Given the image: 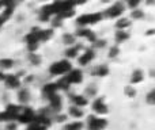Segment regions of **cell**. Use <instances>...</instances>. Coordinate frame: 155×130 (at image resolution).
I'll list each match as a JSON object with an SVG mask.
<instances>
[{
	"mask_svg": "<svg viewBox=\"0 0 155 130\" xmlns=\"http://www.w3.org/2000/svg\"><path fill=\"white\" fill-rule=\"evenodd\" d=\"M72 69L71 66V62L68 60H61V61H57V62H53L49 68V72L54 76H60V75H67L68 72Z\"/></svg>",
	"mask_w": 155,
	"mask_h": 130,
	"instance_id": "cell-1",
	"label": "cell"
},
{
	"mask_svg": "<svg viewBox=\"0 0 155 130\" xmlns=\"http://www.w3.org/2000/svg\"><path fill=\"white\" fill-rule=\"evenodd\" d=\"M102 19V14L101 12H95V14H86V15H82L78 18L76 23L79 24V26L84 27L87 26V24H94L97 23V22H99Z\"/></svg>",
	"mask_w": 155,
	"mask_h": 130,
	"instance_id": "cell-2",
	"label": "cell"
},
{
	"mask_svg": "<svg viewBox=\"0 0 155 130\" xmlns=\"http://www.w3.org/2000/svg\"><path fill=\"white\" fill-rule=\"evenodd\" d=\"M87 125H88V130H104L107 126V121L105 118L90 115L87 119Z\"/></svg>",
	"mask_w": 155,
	"mask_h": 130,
	"instance_id": "cell-3",
	"label": "cell"
},
{
	"mask_svg": "<svg viewBox=\"0 0 155 130\" xmlns=\"http://www.w3.org/2000/svg\"><path fill=\"white\" fill-rule=\"evenodd\" d=\"M63 79H64L70 85L71 84H79V83H82V80H83V73L80 69H71V71L67 73V76H64Z\"/></svg>",
	"mask_w": 155,
	"mask_h": 130,
	"instance_id": "cell-4",
	"label": "cell"
},
{
	"mask_svg": "<svg viewBox=\"0 0 155 130\" xmlns=\"http://www.w3.org/2000/svg\"><path fill=\"white\" fill-rule=\"evenodd\" d=\"M35 118V113L31 109L26 107V109H22L21 113H19L18 118L16 119L19 121V123H31Z\"/></svg>",
	"mask_w": 155,
	"mask_h": 130,
	"instance_id": "cell-5",
	"label": "cell"
},
{
	"mask_svg": "<svg viewBox=\"0 0 155 130\" xmlns=\"http://www.w3.org/2000/svg\"><path fill=\"white\" fill-rule=\"evenodd\" d=\"M93 110H94V113L98 115H104L109 111V110H107V104L105 103L104 98H97L93 102Z\"/></svg>",
	"mask_w": 155,
	"mask_h": 130,
	"instance_id": "cell-6",
	"label": "cell"
},
{
	"mask_svg": "<svg viewBox=\"0 0 155 130\" xmlns=\"http://www.w3.org/2000/svg\"><path fill=\"white\" fill-rule=\"evenodd\" d=\"M123 12H124L123 3H116V4H113L110 8H107L105 15H106L107 18H117V16L123 15Z\"/></svg>",
	"mask_w": 155,
	"mask_h": 130,
	"instance_id": "cell-7",
	"label": "cell"
},
{
	"mask_svg": "<svg viewBox=\"0 0 155 130\" xmlns=\"http://www.w3.org/2000/svg\"><path fill=\"white\" fill-rule=\"evenodd\" d=\"M94 57H95V53H94V50H91V49H87L84 53L79 56L78 61H79L80 65H87V64H90V62L93 61Z\"/></svg>",
	"mask_w": 155,
	"mask_h": 130,
	"instance_id": "cell-8",
	"label": "cell"
},
{
	"mask_svg": "<svg viewBox=\"0 0 155 130\" xmlns=\"http://www.w3.org/2000/svg\"><path fill=\"white\" fill-rule=\"evenodd\" d=\"M4 83L8 88H18L21 87V80H19L18 76L15 75H5V79H4Z\"/></svg>",
	"mask_w": 155,
	"mask_h": 130,
	"instance_id": "cell-9",
	"label": "cell"
},
{
	"mask_svg": "<svg viewBox=\"0 0 155 130\" xmlns=\"http://www.w3.org/2000/svg\"><path fill=\"white\" fill-rule=\"evenodd\" d=\"M57 91H59V88H57L56 83H51V84H46L45 87H44V94L46 95V98H51V96L56 95Z\"/></svg>",
	"mask_w": 155,
	"mask_h": 130,
	"instance_id": "cell-10",
	"label": "cell"
},
{
	"mask_svg": "<svg viewBox=\"0 0 155 130\" xmlns=\"http://www.w3.org/2000/svg\"><path fill=\"white\" fill-rule=\"evenodd\" d=\"M71 99H72L74 106L79 107V109H82V107H84L86 104H87V99H86V96H83V95H74Z\"/></svg>",
	"mask_w": 155,
	"mask_h": 130,
	"instance_id": "cell-11",
	"label": "cell"
},
{
	"mask_svg": "<svg viewBox=\"0 0 155 130\" xmlns=\"http://www.w3.org/2000/svg\"><path fill=\"white\" fill-rule=\"evenodd\" d=\"M49 103H51V107L53 110H60L61 109V104H63V100H61V98H60L59 95H53V96H51L49 98Z\"/></svg>",
	"mask_w": 155,
	"mask_h": 130,
	"instance_id": "cell-12",
	"label": "cell"
},
{
	"mask_svg": "<svg viewBox=\"0 0 155 130\" xmlns=\"http://www.w3.org/2000/svg\"><path fill=\"white\" fill-rule=\"evenodd\" d=\"M82 49V46L79 45H75V46H70V48L65 50V56L68 57V59H75V57L79 54V50Z\"/></svg>",
	"mask_w": 155,
	"mask_h": 130,
	"instance_id": "cell-13",
	"label": "cell"
},
{
	"mask_svg": "<svg viewBox=\"0 0 155 130\" xmlns=\"http://www.w3.org/2000/svg\"><path fill=\"white\" fill-rule=\"evenodd\" d=\"M143 79H144V73L140 69H136V71H134V73L131 76V83L132 84H137V83L143 81Z\"/></svg>",
	"mask_w": 155,
	"mask_h": 130,
	"instance_id": "cell-14",
	"label": "cell"
},
{
	"mask_svg": "<svg viewBox=\"0 0 155 130\" xmlns=\"http://www.w3.org/2000/svg\"><path fill=\"white\" fill-rule=\"evenodd\" d=\"M128 38H129V34L125 30H118V31L116 33V42H118V43L125 42Z\"/></svg>",
	"mask_w": 155,
	"mask_h": 130,
	"instance_id": "cell-15",
	"label": "cell"
},
{
	"mask_svg": "<svg viewBox=\"0 0 155 130\" xmlns=\"http://www.w3.org/2000/svg\"><path fill=\"white\" fill-rule=\"evenodd\" d=\"M107 73H109V68H107L106 65H98L97 69L94 71V75H95V76H99V77L107 76Z\"/></svg>",
	"mask_w": 155,
	"mask_h": 130,
	"instance_id": "cell-16",
	"label": "cell"
},
{
	"mask_svg": "<svg viewBox=\"0 0 155 130\" xmlns=\"http://www.w3.org/2000/svg\"><path fill=\"white\" fill-rule=\"evenodd\" d=\"M70 115L72 118H76V119H79V118H82L83 117V110L82 109H79V107H76V106H72V107H70Z\"/></svg>",
	"mask_w": 155,
	"mask_h": 130,
	"instance_id": "cell-17",
	"label": "cell"
},
{
	"mask_svg": "<svg viewBox=\"0 0 155 130\" xmlns=\"http://www.w3.org/2000/svg\"><path fill=\"white\" fill-rule=\"evenodd\" d=\"M129 26H131V22L127 18H120L116 22V27H117L118 30H125L127 27H129Z\"/></svg>",
	"mask_w": 155,
	"mask_h": 130,
	"instance_id": "cell-18",
	"label": "cell"
},
{
	"mask_svg": "<svg viewBox=\"0 0 155 130\" xmlns=\"http://www.w3.org/2000/svg\"><path fill=\"white\" fill-rule=\"evenodd\" d=\"M53 37V30H41L40 31V41H48Z\"/></svg>",
	"mask_w": 155,
	"mask_h": 130,
	"instance_id": "cell-19",
	"label": "cell"
},
{
	"mask_svg": "<svg viewBox=\"0 0 155 130\" xmlns=\"http://www.w3.org/2000/svg\"><path fill=\"white\" fill-rule=\"evenodd\" d=\"M14 66V61L11 59H0V69L4 71V69H10Z\"/></svg>",
	"mask_w": 155,
	"mask_h": 130,
	"instance_id": "cell-20",
	"label": "cell"
},
{
	"mask_svg": "<svg viewBox=\"0 0 155 130\" xmlns=\"http://www.w3.org/2000/svg\"><path fill=\"white\" fill-rule=\"evenodd\" d=\"M19 100L22 102V103H26L27 100H29V96H30V94H29V90L27 88H22L21 91H19Z\"/></svg>",
	"mask_w": 155,
	"mask_h": 130,
	"instance_id": "cell-21",
	"label": "cell"
},
{
	"mask_svg": "<svg viewBox=\"0 0 155 130\" xmlns=\"http://www.w3.org/2000/svg\"><path fill=\"white\" fill-rule=\"evenodd\" d=\"M83 123L80 121H75V122H71L65 126V130H82Z\"/></svg>",
	"mask_w": 155,
	"mask_h": 130,
	"instance_id": "cell-22",
	"label": "cell"
},
{
	"mask_svg": "<svg viewBox=\"0 0 155 130\" xmlns=\"http://www.w3.org/2000/svg\"><path fill=\"white\" fill-rule=\"evenodd\" d=\"M27 130H46V126H44L42 123L37 122V121H33L31 123H29Z\"/></svg>",
	"mask_w": 155,
	"mask_h": 130,
	"instance_id": "cell-23",
	"label": "cell"
},
{
	"mask_svg": "<svg viewBox=\"0 0 155 130\" xmlns=\"http://www.w3.org/2000/svg\"><path fill=\"white\" fill-rule=\"evenodd\" d=\"M124 92H125V95L128 96V98H134V96L136 95V90H135L132 85H128V87H125Z\"/></svg>",
	"mask_w": 155,
	"mask_h": 130,
	"instance_id": "cell-24",
	"label": "cell"
},
{
	"mask_svg": "<svg viewBox=\"0 0 155 130\" xmlns=\"http://www.w3.org/2000/svg\"><path fill=\"white\" fill-rule=\"evenodd\" d=\"M118 53H120V48H118L117 45H114V46H112V48H110L109 57H110V59H114V57L118 56Z\"/></svg>",
	"mask_w": 155,
	"mask_h": 130,
	"instance_id": "cell-25",
	"label": "cell"
},
{
	"mask_svg": "<svg viewBox=\"0 0 155 130\" xmlns=\"http://www.w3.org/2000/svg\"><path fill=\"white\" fill-rule=\"evenodd\" d=\"M64 42H65V45H70V46H72L74 43H75V35L65 34V35H64Z\"/></svg>",
	"mask_w": 155,
	"mask_h": 130,
	"instance_id": "cell-26",
	"label": "cell"
},
{
	"mask_svg": "<svg viewBox=\"0 0 155 130\" xmlns=\"http://www.w3.org/2000/svg\"><path fill=\"white\" fill-rule=\"evenodd\" d=\"M56 85H57V88H59V90H68V88H70V84H68L64 79H60L59 81L56 83Z\"/></svg>",
	"mask_w": 155,
	"mask_h": 130,
	"instance_id": "cell-27",
	"label": "cell"
},
{
	"mask_svg": "<svg viewBox=\"0 0 155 130\" xmlns=\"http://www.w3.org/2000/svg\"><path fill=\"white\" fill-rule=\"evenodd\" d=\"M132 18L134 19H140V18H143L144 16V12H143L142 10H139V8H135L134 11H132Z\"/></svg>",
	"mask_w": 155,
	"mask_h": 130,
	"instance_id": "cell-28",
	"label": "cell"
},
{
	"mask_svg": "<svg viewBox=\"0 0 155 130\" xmlns=\"http://www.w3.org/2000/svg\"><path fill=\"white\" fill-rule=\"evenodd\" d=\"M146 102H147L148 104H155V91L153 90V91H150L148 92V95H147V98H146Z\"/></svg>",
	"mask_w": 155,
	"mask_h": 130,
	"instance_id": "cell-29",
	"label": "cell"
},
{
	"mask_svg": "<svg viewBox=\"0 0 155 130\" xmlns=\"http://www.w3.org/2000/svg\"><path fill=\"white\" fill-rule=\"evenodd\" d=\"M30 61H31L34 65H40L41 64V57L35 53H30Z\"/></svg>",
	"mask_w": 155,
	"mask_h": 130,
	"instance_id": "cell-30",
	"label": "cell"
},
{
	"mask_svg": "<svg viewBox=\"0 0 155 130\" xmlns=\"http://www.w3.org/2000/svg\"><path fill=\"white\" fill-rule=\"evenodd\" d=\"M140 2H142V0H128V2H127V4H128L129 8L135 10V8H137V5L140 4Z\"/></svg>",
	"mask_w": 155,
	"mask_h": 130,
	"instance_id": "cell-31",
	"label": "cell"
},
{
	"mask_svg": "<svg viewBox=\"0 0 155 130\" xmlns=\"http://www.w3.org/2000/svg\"><path fill=\"white\" fill-rule=\"evenodd\" d=\"M94 43H95L97 48H105V46H106V41L105 40H97Z\"/></svg>",
	"mask_w": 155,
	"mask_h": 130,
	"instance_id": "cell-32",
	"label": "cell"
},
{
	"mask_svg": "<svg viewBox=\"0 0 155 130\" xmlns=\"http://www.w3.org/2000/svg\"><path fill=\"white\" fill-rule=\"evenodd\" d=\"M61 21H63V19L59 18V16H57V18H54V19H53V26L60 27V26H61Z\"/></svg>",
	"mask_w": 155,
	"mask_h": 130,
	"instance_id": "cell-33",
	"label": "cell"
},
{
	"mask_svg": "<svg viewBox=\"0 0 155 130\" xmlns=\"http://www.w3.org/2000/svg\"><path fill=\"white\" fill-rule=\"evenodd\" d=\"M16 126H18V125H16V123H14V121H12V122L8 123L7 130H16Z\"/></svg>",
	"mask_w": 155,
	"mask_h": 130,
	"instance_id": "cell-34",
	"label": "cell"
},
{
	"mask_svg": "<svg viewBox=\"0 0 155 130\" xmlns=\"http://www.w3.org/2000/svg\"><path fill=\"white\" fill-rule=\"evenodd\" d=\"M56 119L59 121V122H64V121L67 119V115H57Z\"/></svg>",
	"mask_w": 155,
	"mask_h": 130,
	"instance_id": "cell-35",
	"label": "cell"
},
{
	"mask_svg": "<svg viewBox=\"0 0 155 130\" xmlns=\"http://www.w3.org/2000/svg\"><path fill=\"white\" fill-rule=\"evenodd\" d=\"M4 79H5V75H4V72H3V71H0V81H4Z\"/></svg>",
	"mask_w": 155,
	"mask_h": 130,
	"instance_id": "cell-36",
	"label": "cell"
},
{
	"mask_svg": "<svg viewBox=\"0 0 155 130\" xmlns=\"http://www.w3.org/2000/svg\"><path fill=\"white\" fill-rule=\"evenodd\" d=\"M146 3H147V4L150 5V4H153V3H154V0H147V2H146Z\"/></svg>",
	"mask_w": 155,
	"mask_h": 130,
	"instance_id": "cell-37",
	"label": "cell"
},
{
	"mask_svg": "<svg viewBox=\"0 0 155 130\" xmlns=\"http://www.w3.org/2000/svg\"><path fill=\"white\" fill-rule=\"evenodd\" d=\"M153 33H154V30H148V31H147V34H148V35H151V34H153Z\"/></svg>",
	"mask_w": 155,
	"mask_h": 130,
	"instance_id": "cell-38",
	"label": "cell"
},
{
	"mask_svg": "<svg viewBox=\"0 0 155 130\" xmlns=\"http://www.w3.org/2000/svg\"><path fill=\"white\" fill-rule=\"evenodd\" d=\"M0 8H3V3H2V0H0Z\"/></svg>",
	"mask_w": 155,
	"mask_h": 130,
	"instance_id": "cell-39",
	"label": "cell"
},
{
	"mask_svg": "<svg viewBox=\"0 0 155 130\" xmlns=\"http://www.w3.org/2000/svg\"><path fill=\"white\" fill-rule=\"evenodd\" d=\"M102 2H104V3H106V2H109V0H102Z\"/></svg>",
	"mask_w": 155,
	"mask_h": 130,
	"instance_id": "cell-40",
	"label": "cell"
},
{
	"mask_svg": "<svg viewBox=\"0 0 155 130\" xmlns=\"http://www.w3.org/2000/svg\"><path fill=\"white\" fill-rule=\"evenodd\" d=\"M125 2H128V0H125Z\"/></svg>",
	"mask_w": 155,
	"mask_h": 130,
	"instance_id": "cell-41",
	"label": "cell"
}]
</instances>
